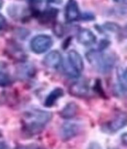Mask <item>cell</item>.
I'll use <instances>...</instances> for the list:
<instances>
[{"mask_svg":"<svg viewBox=\"0 0 127 149\" xmlns=\"http://www.w3.org/2000/svg\"><path fill=\"white\" fill-rule=\"evenodd\" d=\"M78 112V106L75 102H68L67 105L64 107L60 112V116L63 119L66 120H70L73 117H75V115Z\"/></svg>","mask_w":127,"mask_h":149,"instance_id":"obj_12","label":"cell"},{"mask_svg":"<svg viewBox=\"0 0 127 149\" xmlns=\"http://www.w3.org/2000/svg\"><path fill=\"white\" fill-rule=\"evenodd\" d=\"M17 149H30V148H28V147H23V146H22V147H18Z\"/></svg>","mask_w":127,"mask_h":149,"instance_id":"obj_25","label":"cell"},{"mask_svg":"<svg viewBox=\"0 0 127 149\" xmlns=\"http://www.w3.org/2000/svg\"><path fill=\"white\" fill-rule=\"evenodd\" d=\"M125 31H126V33H127V25H126V26H125Z\"/></svg>","mask_w":127,"mask_h":149,"instance_id":"obj_27","label":"cell"},{"mask_svg":"<svg viewBox=\"0 0 127 149\" xmlns=\"http://www.w3.org/2000/svg\"><path fill=\"white\" fill-rule=\"evenodd\" d=\"M119 86L121 90H123V91L127 90V69L119 77Z\"/></svg>","mask_w":127,"mask_h":149,"instance_id":"obj_16","label":"cell"},{"mask_svg":"<svg viewBox=\"0 0 127 149\" xmlns=\"http://www.w3.org/2000/svg\"><path fill=\"white\" fill-rule=\"evenodd\" d=\"M53 45L52 37L48 34H38L30 40V49L35 54H42L51 48Z\"/></svg>","mask_w":127,"mask_h":149,"instance_id":"obj_3","label":"cell"},{"mask_svg":"<svg viewBox=\"0 0 127 149\" xmlns=\"http://www.w3.org/2000/svg\"><path fill=\"white\" fill-rule=\"evenodd\" d=\"M127 126V112H119L108 123L103 125L102 130L106 134H115Z\"/></svg>","mask_w":127,"mask_h":149,"instance_id":"obj_4","label":"cell"},{"mask_svg":"<svg viewBox=\"0 0 127 149\" xmlns=\"http://www.w3.org/2000/svg\"><path fill=\"white\" fill-rule=\"evenodd\" d=\"M7 26V23H6V19H5L3 16L0 14V30H3L5 26Z\"/></svg>","mask_w":127,"mask_h":149,"instance_id":"obj_19","label":"cell"},{"mask_svg":"<svg viewBox=\"0 0 127 149\" xmlns=\"http://www.w3.org/2000/svg\"><path fill=\"white\" fill-rule=\"evenodd\" d=\"M77 41L82 45L89 46V45L96 43L97 37L92 31L88 29H82L77 33Z\"/></svg>","mask_w":127,"mask_h":149,"instance_id":"obj_10","label":"cell"},{"mask_svg":"<svg viewBox=\"0 0 127 149\" xmlns=\"http://www.w3.org/2000/svg\"><path fill=\"white\" fill-rule=\"evenodd\" d=\"M63 96H64V89L63 88H61V87H56V88H54L48 95H47L46 99L44 101L45 107H53V106L56 104L57 101Z\"/></svg>","mask_w":127,"mask_h":149,"instance_id":"obj_11","label":"cell"},{"mask_svg":"<svg viewBox=\"0 0 127 149\" xmlns=\"http://www.w3.org/2000/svg\"><path fill=\"white\" fill-rule=\"evenodd\" d=\"M43 64L51 69H58L63 64V57L58 50H53L44 57Z\"/></svg>","mask_w":127,"mask_h":149,"instance_id":"obj_7","label":"cell"},{"mask_svg":"<svg viewBox=\"0 0 127 149\" xmlns=\"http://www.w3.org/2000/svg\"><path fill=\"white\" fill-rule=\"evenodd\" d=\"M89 149H102L101 148V146H100L98 143H91L90 144V147H89Z\"/></svg>","mask_w":127,"mask_h":149,"instance_id":"obj_21","label":"cell"},{"mask_svg":"<svg viewBox=\"0 0 127 149\" xmlns=\"http://www.w3.org/2000/svg\"><path fill=\"white\" fill-rule=\"evenodd\" d=\"M104 30L108 31H113V33H118L120 31V26L115 23H106L104 25Z\"/></svg>","mask_w":127,"mask_h":149,"instance_id":"obj_15","label":"cell"},{"mask_svg":"<svg viewBox=\"0 0 127 149\" xmlns=\"http://www.w3.org/2000/svg\"><path fill=\"white\" fill-rule=\"evenodd\" d=\"M110 149H116V148H110Z\"/></svg>","mask_w":127,"mask_h":149,"instance_id":"obj_28","label":"cell"},{"mask_svg":"<svg viewBox=\"0 0 127 149\" xmlns=\"http://www.w3.org/2000/svg\"><path fill=\"white\" fill-rule=\"evenodd\" d=\"M81 125L76 122H65L60 129V135L64 141L72 139L81 132Z\"/></svg>","mask_w":127,"mask_h":149,"instance_id":"obj_5","label":"cell"},{"mask_svg":"<svg viewBox=\"0 0 127 149\" xmlns=\"http://www.w3.org/2000/svg\"><path fill=\"white\" fill-rule=\"evenodd\" d=\"M12 84V79L7 73L0 69V86H9Z\"/></svg>","mask_w":127,"mask_h":149,"instance_id":"obj_14","label":"cell"},{"mask_svg":"<svg viewBox=\"0 0 127 149\" xmlns=\"http://www.w3.org/2000/svg\"><path fill=\"white\" fill-rule=\"evenodd\" d=\"M65 17L68 23H72L80 20L81 12L79 10L76 0H68V3L65 8Z\"/></svg>","mask_w":127,"mask_h":149,"instance_id":"obj_6","label":"cell"},{"mask_svg":"<svg viewBox=\"0 0 127 149\" xmlns=\"http://www.w3.org/2000/svg\"><path fill=\"white\" fill-rule=\"evenodd\" d=\"M86 59L94 69L100 73H108L115 67V58L113 54L103 53L99 50H90L86 53Z\"/></svg>","mask_w":127,"mask_h":149,"instance_id":"obj_2","label":"cell"},{"mask_svg":"<svg viewBox=\"0 0 127 149\" xmlns=\"http://www.w3.org/2000/svg\"><path fill=\"white\" fill-rule=\"evenodd\" d=\"M68 92L75 97H85L89 92V86L85 81H75L70 86Z\"/></svg>","mask_w":127,"mask_h":149,"instance_id":"obj_9","label":"cell"},{"mask_svg":"<svg viewBox=\"0 0 127 149\" xmlns=\"http://www.w3.org/2000/svg\"><path fill=\"white\" fill-rule=\"evenodd\" d=\"M120 140H121V143H122L124 146H127V132H124V134H121Z\"/></svg>","mask_w":127,"mask_h":149,"instance_id":"obj_20","label":"cell"},{"mask_svg":"<svg viewBox=\"0 0 127 149\" xmlns=\"http://www.w3.org/2000/svg\"><path fill=\"white\" fill-rule=\"evenodd\" d=\"M70 67H72L77 73L80 74L84 69V63L81 55L75 50H70L68 53V61Z\"/></svg>","mask_w":127,"mask_h":149,"instance_id":"obj_8","label":"cell"},{"mask_svg":"<svg viewBox=\"0 0 127 149\" xmlns=\"http://www.w3.org/2000/svg\"><path fill=\"white\" fill-rule=\"evenodd\" d=\"M108 46H110V41L107 40V39H103V40H101V42H100L99 51H103V50H105Z\"/></svg>","mask_w":127,"mask_h":149,"instance_id":"obj_18","label":"cell"},{"mask_svg":"<svg viewBox=\"0 0 127 149\" xmlns=\"http://www.w3.org/2000/svg\"><path fill=\"white\" fill-rule=\"evenodd\" d=\"M2 136V132H1V130H0V137Z\"/></svg>","mask_w":127,"mask_h":149,"instance_id":"obj_26","label":"cell"},{"mask_svg":"<svg viewBox=\"0 0 127 149\" xmlns=\"http://www.w3.org/2000/svg\"><path fill=\"white\" fill-rule=\"evenodd\" d=\"M51 112L43 110H32L26 114L23 129L28 134H38L44 130L45 126L52 120Z\"/></svg>","mask_w":127,"mask_h":149,"instance_id":"obj_1","label":"cell"},{"mask_svg":"<svg viewBox=\"0 0 127 149\" xmlns=\"http://www.w3.org/2000/svg\"><path fill=\"white\" fill-rule=\"evenodd\" d=\"M126 91H127V90H126Z\"/></svg>","mask_w":127,"mask_h":149,"instance_id":"obj_29","label":"cell"},{"mask_svg":"<svg viewBox=\"0 0 127 149\" xmlns=\"http://www.w3.org/2000/svg\"><path fill=\"white\" fill-rule=\"evenodd\" d=\"M95 19V16L90 12H85V13H81V18L80 20L82 21H93Z\"/></svg>","mask_w":127,"mask_h":149,"instance_id":"obj_17","label":"cell"},{"mask_svg":"<svg viewBox=\"0 0 127 149\" xmlns=\"http://www.w3.org/2000/svg\"><path fill=\"white\" fill-rule=\"evenodd\" d=\"M115 2H118V3H124V2H127V0H113Z\"/></svg>","mask_w":127,"mask_h":149,"instance_id":"obj_23","label":"cell"},{"mask_svg":"<svg viewBox=\"0 0 127 149\" xmlns=\"http://www.w3.org/2000/svg\"><path fill=\"white\" fill-rule=\"evenodd\" d=\"M58 9L56 8H50L48 10H45L43 12H39L37 15V18L41 21L42 23H49L52 20L56 19L58 15Z\"/></svg>","mask_w":127,"mask_h":149,"instance_id":"obj_13","label":"cell"},{"mask_svg":"<svg viewBox=\"0 0 127 149\" xmlns=\"http://www.w3.org/2000/svg\"><path fill=\"white\" fill-rule=\"evenodd\" d=\"M2 6H3V0H0V9L2 8Z\"/></svg>","mask_w":127,"mask_h":149,"instance_id":"obj_24","label":"cell"},{"mask_svg":"<svg viewBox=\"0 0 127 149\" xmlns=\"http://www.w3.org/2000/svg\"><path fill=\"white\" fill-rule=\"evenodd\" d=\"M0 149H10V148H9V146L7 145L6 142L0 141Z\"/></svg>","mask_w":127,"mask_h":149,"instance_id":"obj_22","label":"cell"}]
</instances>
